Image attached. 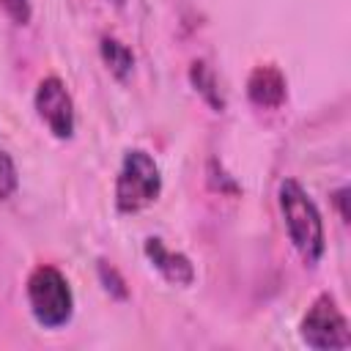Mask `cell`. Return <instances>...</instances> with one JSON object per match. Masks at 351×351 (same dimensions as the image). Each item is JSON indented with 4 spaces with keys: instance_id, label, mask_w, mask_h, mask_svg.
Returning <instances> with one entry per match:
<instances>
[{
    "instance_id": "52a82bcc",
    "label": "cell",
    "mask_w": 351,
    "mask_h": 351,
    "mask_svg": "<svg viewBox=\"0 0 351 351\" xmlns=\"http://www.w3.org/2000/svg\"><path fill=\"white\" fill-rule=\"evenodd\" d=\"M247 93L250 101L263 107V110H274L285 101V77L277 66H258L250 80H247Z\"/></svg>"
},
{
    "instance_id": "7a4b0ae2",
    "label": "cell",
    "mask_w": 351,
    "mask_h": 351,
    "mask_svg": "<svg viewBox=\"0 0 351 351\" xmlns=\"http://www.w3.org/2000/svg\"><path fill=\"white\" fill-rule=\"evenodd\" d=\"M159 189H162V176H159L154 156L140 148L126 151L121 170H118V181H115L118 211L134 214V211L151 206L159 197Z\"/></svg>"
},
{
    "instance_id": "6da1fadb",
    "label": "cell",
    "mask_w": 351,
    "mask_h": 351,
    "mask_svg": "<svg viewBox=\"0 0 351 351\" xmlns=\"http://www.w3.org/2000/svg\"><path fill=\"white\" fill-rule=\"evenodd\" d=\"M280 208L285 217L288 236L296 252L302 255V261L310 266L318 263V258L324 255V225L315 203L310 200V195L302 189L299 181L285 178L280 184Z\"/></svg>"
},
{
    "instance_id": "5b68a950",
    "label": "cell",
    "mask_w": 351,
    "mask_h": 351,
    "mask_svg": "<svg viewBox=\"0 0 351 351\" xmlns=\"http://www.w3.org/2000/svg\"><path fill=\"white\" fill-rule=\"evenodd\" d=\"M36 110L41 115V121L49 126V132L60 140L71 137L74 132V104L71 96L66 90V85L58 77H47L41 80L38 90H36Z\"/></svg>"
},
{
    "instance_id": "277c9868",
    "label": "cell",
    "mask_w": 351,
    "mask_h": 351,
    "mask_svg": "<svg viewBox=\"0 0 351 351\" xmlns=\"http://www.w3.org/2000/svg\"><path fill=\"white\" fill-rule=\"evenodd\" d=\"M302 340L315 348V351H326V348H348L351 346V332L348 324L343 318V313L337 310L335 299L329 293H321L310 310L302 318Z\"/></svg>"
},
{
    "instance_id": "ba28073f",
    "label": "cell",
    "mask_w": 351,
    "mask_h": 351,
    "mask_svg": "<svg viewBox=\"0 0 351 351\" xmlns=\"http://www.w3.org/2000/svg\"><path fill=\"white\" fill-rule=\"evenodd\" d=\"M101 58H104L107 69H110L118 80H126V77L132 74L134 58H132V52H129V47H126V44H121V41H115V38L104 36V38H101Z\"/></svg>"
},
{
    "instance_id": "9c48e42d",
    "label": "cell",
    "mask_w": 351,
    "mask_h": 351,
    "mask_svg": "<svg viewBox=\"0 0 351 351\" xmlns=\"http://www.w3.org/2000/svg\"><path fill=\"white\" fill-rule=\"evenodd\" d=\"M16 184H19V178H16V167H14L11 156H8L5 151H0V200L11 197L14 189H16Z\"/></svg>"
},
{
    "instance_id": "30bf717a",
    "label": "cell",
    "mask_w": 351,
    "mask_h": 351,
    "mask_svg": "<svg viewBox=\"0 0 351 351\" xmlns=\"http://www.w3.org/2000/svg\"><path fill=\"white\" fill-rule=\"evenodd\" d=\"M192 80H195V85L211 99V104L214 107H222V99L214 93V80H211V74L206 71V66L203 63H195V69H192Z\"/></svg>"
},
{
    "instance_id": "8992f818",
    "label": "cell",
    "mask_w": 351,
    "mask_h": 351,
    "mask_svg": "<svg viewBox=\"0 0 351 351\" xmlns=\"http://www.w3.org/2000/svg\"><path fill=\"white\" fill-rule=\"evenodd\" d=\"M145 255L162 271L165 280H170L176 285H189L195 280V269H192L189 258L181 255V252H176V250H170L162 239H154V236L145 239Z\"/></svg>"
},
{
    "instance_id": "8fae6325",
    "label": "cell",
    "mask_w": 351,
    "mask_h": 351,
    "mask_svg": "<svg viewBox=\"0 0 351 351\" xmlns=\"http://www.w3.org/2000/svg\"><path fill=\"white\" fill-rule=\"evenodd\" d=\"M0 8H3L16 25H27V22H30V0H0Z\"/></svg>"
},
{
    "instance_id": "3957f363",
    "label": "cell",
    "mask_w": 351,
    "mask_h": 351,
    "mask_svg": "<svg viewBox=\"0 0 351 351\" xmlns=\"http://www.w3.org/2000/svg\"><path fill=\"white\" fill-rule=\"evenodd\" d=\"M27 302H30L33 318L47 329H58V326L69 324V318L74 313L71 288L55 266L33 269V274L27 277Z\"/></svg>"
}]
</instances>
